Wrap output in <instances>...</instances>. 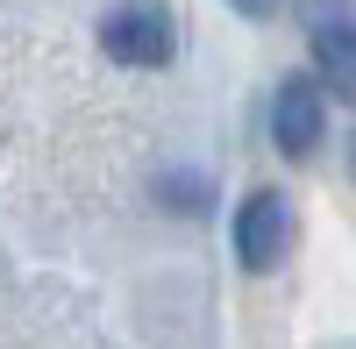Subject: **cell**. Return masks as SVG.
Returning <instances> with one entry per match:
<instances>
[{
	"mask_svg": "<svg viewBox=\"0 0 356 349\" xmlns=\"http://www.w3.org/2000/svg\"><path fill=\"white\" fill-rule=\"evenodd\" d=\"M292 250V207L278 193H250L235 214V257L243 271H278V257Z\"/></svg>",
	"mask_w": 356,
	"mask_h": 349,
	"instance_id": "obj_1",
	"label": "cell"
},
{
	"mask_svg": "<svg viewBox=\"0 0 356 349\" xmlns=\"http://www.w3.org/2000/svg\"><path fill=\"white\" fill-rule=\"evenodd\" d=\"M100 43H107V57H122V65H164L171 57V15L150 8V0H129V8H114L100 22Z\"/></svg>",
	"mask_w": 356,
	"mask_h": 349,
	"instance_id": "obj_2",
	"label": "cell"
},
{
	"mask_svg": "<svg viewBox=\"0 0 356 349\" xmlns=\"http://www.w3.org/2000/svg\"><path fill=\"white\" fill-rule=\"evenodd\" d=\"M271 136L285 157H314L321 143V86L314 79H285L278 100H271Z\"/></svg>",
	"mask_w": 356,
	"mask_h": 349,
	"instance_id": "obj_3",
	"label": "cell"
},
{
	"mask_svg": "<svg viewBox=\"0 0 356 349\" xmlns=\"http://www.w3.org/2000/svg\"><path fill=\"white\" fill-rule=\"evenodd\" d=\"M314 65L335 86V100H356V29L349 22H314Z\"/></svg>",
	"mask_w": 356,
	"mask_h": 349,
	"instance_id": "obj_4",
	"label": "cell"
},
{
	"mask_svg": "<svg viewBox=\"0 0 356 349\" xmlns=\"http://www.w3.org/2000/svg\"><path fill=\"white\" fill-rule=\"evenodd\" d=\"M235 8H243V15H257V22H264V15L278 8V0H235Z\"/></svg>",
	"mask_w": 356,
	"mask_h": 349,
	"instance_id": "obj_5",
	"label": "cell"
},
{
	"mask_svg": "<svg viewBox=\"0 0 356 349\" xmlns=\"http://www.w3.org/2000/svg\"><path fill=\"white\" fill-rule=\"evenodd\" d=\"M349 171H356V136H349Z\"/></svg>",
	"mask_w": 356,
	"mask_h": 349,
	"instance_id": "obj_6",
	"label": "cell"
}]
</instances>
